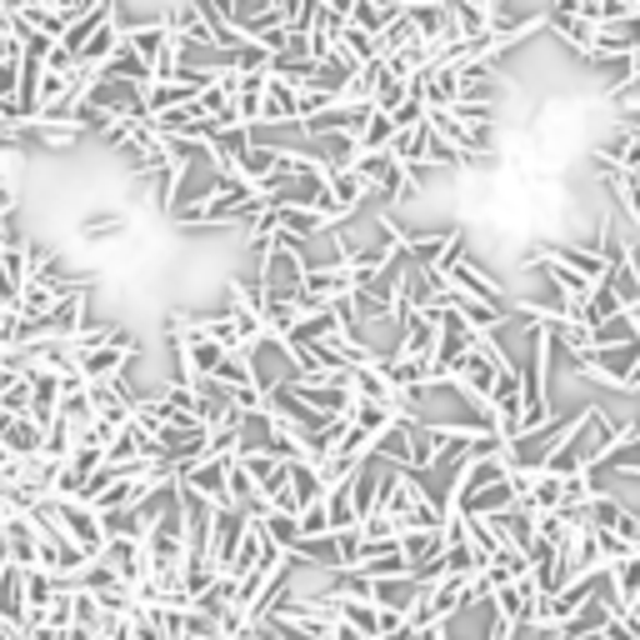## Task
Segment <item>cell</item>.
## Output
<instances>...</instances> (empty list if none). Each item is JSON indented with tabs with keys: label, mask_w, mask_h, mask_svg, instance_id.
<instances>
[{
	"label": "cell",
	"mask_w": 640,
	"mask_h": 640,
	"mask_svg": "<svg viewBox=\"0 0 640 640\" xmlns=\"http://www.w3.org/2000/svg\"><path fill=\"white\" fill-rule=\"evenodd\" d=\"M0 451L11 455V461H36V455L46 451V426H36L31 415L5 420V430H0Z\"/></svg>",
	"instance_id": "1"
},
{
	"label": "cell",
	"mask_w": 640,
	"mask_h": 640,
	"mask_svg": "<svg viewBox=\"0 0 640 640\" xmlns=\"http://www.w3.org/2000/svg\"><path fill=\"white\" fill-rule=\"evenodd\" d=\"M0 626H11L15 636H25V585H21V566L0 570Z\"/></svg>",
	"instance_id": "2"
},
{
	"label": "cell",
	"mask_w": 640,
	"mask_h": 640,
	"mask_svg": "<svg viewBox=\"0 0 640 640\" xmlns=\"http://www.w3.org/2000/svg\"><path fill=\"white\" fill-rule=\"evenodd\" d=\"M581 5V21L591 25V31H616L620 21H630L636 15V5L630 0H576Z\"/></svg>",
	"instance_id": "3"
},
{
	"label": "cell",
	"mask_w": 640,
	"mask_h": 640,
	"mask_svg": "<svg viewBox=\"0 0 640 640\" xmlns=\"http://www.w3.org/2000/svg\"><path fill=\"white\" fill-rule=\"evenodd\" d=\"M395 135H401V131H395V120L376 110V116L366 120V131H360V155H386L395 145Z\"/></svg>",
	"instance_id": "4"
},
{
	"label": "cell",
	"mask_w": 640,
	"mask_h": 640,
	"mask_svg": "<svg viewBox=\"0 0 640 640\" xmlns=\"http://www.w3.org/2000/svg\"><path fill=\"white\" fill-rule=\"evenodd\" d=\"M331 535H335V521H331V506H325V500L300 510V541H331Z\"/></svg>",
	"instance_id": "5"
},
{
	"label": "cell",
	"mask_w": 640,
	"mask_h": 640,
	"mask_svg": "<svg viewBox=\"0 0 640 640\" xmlns=\"http://www.w3.org/2000/svg\"><path fill=\"white\" fill-rule=\"evenodd\" d=\"M0 215H15V195H11V190H0Z\"/></svg>",
	"instance_id": "6"
}]
</instances>
